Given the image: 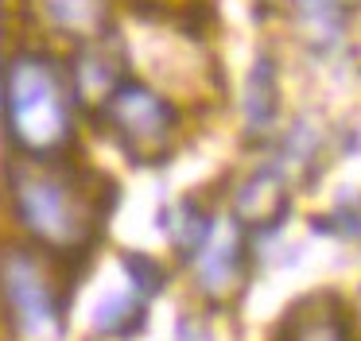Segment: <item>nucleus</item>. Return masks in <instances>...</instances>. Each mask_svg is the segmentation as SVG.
<instances>
[{
    "instance_id": "obj_1",
    "label": "nucleus",
    "mask_w": 361,
    "mask_h": 341,
    "mask_svg": "<svg viewBox=\"0 0 361 341\" xmlns=\"http://www.w3.org/2000/svg\"><path fill=\"white\" fill-rule=\"evenodd\" d=\"M78 108L82 101L59 51L20 43L0 58V120L24 159H59L78 136Z\"/></svg>"
},
{
    "instance_id": "obj_2",
    "label": "nucleus",
    "mask_w": 361,
    "mask_h": 341,
    "mask_svg": "<svg viewBox=\"0 0 361 341\" xmlns=\"http://www.w3.org/2000/svg\"><path fill=\"white\" fill-rule=\"evenodd\" d=\"M12 209L16 221L55 252H82L102 221L86 178L51 159H27V167L12 175Z\"/></svg>"
},
{
    "instance_id": "obj_3",
    "label": "nucleus",
    "mask_w": 361,
    "mask_h": 341,
    "mask_svg": "<svg viewBox=\"0 0 361 341\" xmlns=\"http://www.w3.org/2000/svg\"><path fill=\"white\" fill-rule=\"evenodd\" d=\"M105 128L113 132L121 147L136 159H156L167 155L175 144V132H179V108L164 97L159 89L144 82H125L109 93V97L97 105Z\"/></svg>"
},
{
    "instance_id": "obj_4",
    "label": "nucleus",
    "mask_w": 361,
    "mask_h": 341,
    "mask_svg": "<svg viewBox=\"0 0 361 341\" xmlns=\"http://www.w3.org/2000/svg\"><path fill=\"white\" fill-rule=\"evenodd\" d=\"M0 294L16 330L27 341H59L63 337V299L51 283L47 268L24 248L0 256Z\"/></svg>"
},
{
    "instance_id": "obj_5",
    "label": "nucleus",
    "mask_w": 361,
    "mask_h": 341,
    "mask_svg": "<svg viewBox=\"0 0 361 341\" xmlns=\"http://www.w3.org/2000/svg\"><path fill=\"white\" fill-rule=\"evenodd\" d=\"M66 74L74 82V93H78L82 105H102L128 74V58H125V43H121L117 27H109L105 35L82 39V43H71V54H66Z\"/></svg>"
},
{
    "instance_id": "obj_6",
    "label": "nucleus",
    "mask_w": 361,
    "mask_h": 341,
    "mask_svg": "<svg viewBox=\"0 0 361 341\" xmlns=\"http://www.w3.org/2000/svg\"><path fill=\"white\" fill-rule=\"evenodd\" d=\"M195 268H198V283H202L206 294H229L237 283H241L245 271V244L237 225L229 221H214L206 240L195 248Z\"/></svg>"
},
{
    "instance_id": "obj_7",
    "label": "nucleus",
    "mask_w": 361,
    "mask_h": 341,
    "mask_svg": "<svg viewBox=\"0 0 361 341\" xmlns=\"http://www.w3.org/2000/svg\"><path fill=\"white\" fill-rule=\"evenodd\" d=\"M32 8L43 27L66 43H82L117 27V0H32Z\"/></svg>"
},
{
    "instance_id": "obj_8",
    "label": "nucleus",
    "mask_w": 361,
    "mask_h": 341,
    "mask_svg": "<svg viewBox=\"0 0 361 341\" xmlns=\"http://www.w3.org/2000/svg\"><path fill=\"white\" fill-rule=\"evenodd\" d=\"M283 206H288V194H283V178L276 170H260L237 190V217L260 225V229L272 225L283 213Z\"/></svg>"
},
{
    "instance_id": "obj_9",
    "label": "nucleus",
    "mask_w": 361,
    "mask_h": 341,
    "mask_svg": "<svg viewBox=\"0 0 361 341\" xmlns=\"http://www.w3.org/2000/svg\"><path fill=\"white\" fill-rule=\"evenodd\" d=\"M144 318H148L144 294L136 291V287H128V291H121V294L102 299V306H97V314H94V326L105 337H133V333H140Z\"/></svg>"
},
{
    "instance_id": "obj_10",
    "label": "nucleus",
    "mask_w": 361,
    "mask_h": 341,
    "mask_svg": "<svg viewBox=\"0 0 361 341\" xmlns=\"http://www.w3.org/2000/svg\"><path fill=\"white\" fill-rule=\"evenodd\" d=\"M245 113H249V128L264 132L276 116V70L268 58H260L249 74V93H245Z\"/></svg>"
},
{
    "instance_id": "obj_11",
    "label": "nucleus",
    "mask_w": 361,
    "mask_h": 341,
    "mask_svg": "<svg viewBox=\"0 0 361 341\" xmlns=\"http://www.w3.org/2000/svg\"><path fill=\"white\" fill-rule=\"evenodd\" d=\"M345 4L350 0H295L299 16H303V23L311 27V35L319 39H338V31H342V20H345Z\"/></svg>"
},
{
    "instance_id": "obj_12",
    "label": "nucleus",
    "mask_w": 361,
    "mask_h": 341,
    "mask_svg": "<svg viewBox=\"0 0 361 341\" xmlns=\"http://www.w3.org/2000/svg\"><path fill=\"white\" fill-rule=\"evenodd\" d=\"M291 341H350V330L334 310H307L291 326Z\"/></svg>"
},
{
    "instance_id": "obj_13",
    "label": "nucleus",
    "mask_w": 361,
    "mask_h": 341,
    "mask_svg": "<svg viewBox=\"0 0 361 341\" xmlns=\"http://www.w3.org/2000/svg\"><path fill=\"white\" fill-rule=\"evenodd\" d=\"M128 271H133V275H128V287H136V291L144 294V299H152V294L159 291V287H164V268H159L156 260H144V256H128Z\"/></svg>"
},
{
    "instance_id": "obj_14",
    "label": "nucleus",
    "mask_w": 361,
    "mask_h": 341,
    "mask_svg": "<svg viewBox=\"0 0 361 341\" xmlns=\"http://www.w3.org/2000/svg\"><path fill=\"white\" fill-rule=\"evenodd\" d=\"M125 4H140V8H148V4H167V0H125Z\"/></svg>"
}]
</instances>
